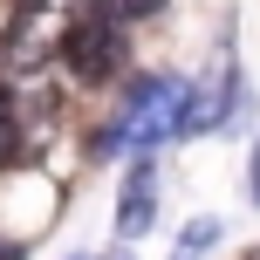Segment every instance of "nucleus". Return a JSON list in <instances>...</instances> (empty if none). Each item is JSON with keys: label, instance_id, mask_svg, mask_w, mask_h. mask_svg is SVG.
<instances>
[{"label": "nucleus", "instance_id": "nucleus-5", "mask_svg": "<svg viewBox=\"0 0 260 260\" xmlns=\"http://www.w3.org/2000/svg\"><path fill=\"white\" fill-rule=\"evenodd\" d=\"M226 110H233V96H226V82H219V89L206 82V89H192V96H185V130H212V123L226 117Z\"/></svg>", "mask_w": 260, "mask_h": 260}, {"label": "nucleus", "instance_id": "nucleus-7", "mask_svg": "<svg viewBox=\"0 0 260 260\" xmlns=\"http://www.w3.org/2000/svg\"><path fill=\"white\" fill-rule=\"evenodd\" d=\"M253 199H260V144H253Z\"/></svg>", "mask_w": 260, "mask_h": 260}, {"label": "nucleus", "instance_id": "nucleus-1", "mask_svg": "<svg viewBox=\"0 0 260 260\" xmlns=\"http://www.w3.org/2000/svg\"><path fill=\"white\" fill-rule=\"evenodd\" d=\"M185 82L178 76H151V82H137V89H130V103H123V117L103 130V137H96V151L103 157H123V151H151V144H165L171 130H185Z\"/></svg>", "mask_w": 260, "mask_h": 260}, {"label": "nucleus", "instance_id": "nucleus-3", "mask_svg": "<svg viewBox=\"0 0 260 260\" xmlns=\"http://www.w3.org/2000/svg\"><path fill=\"white\" fill-rule=\"evenodd\" d=\"M69 41V14L62 7H21V14H7V35H0V62L7 69H41L55 48Z\"/></svg>", "mask_w": 260, "mask_h": 260}, {"label": "nucleus", "instance_id": "nucleus-8", "mask_svg": "<svg viewBox=\"0 0 260 260\" xmlns=\"http://www.w3.org/2000/svg\"><path fill=\"white\" fill-rule=\"evenodd\" d=\"M0 260H21V253H14V247H0Z\"/></svg>", "mask_w": 260, "mask_h": 260}, {"label": "nucleus", "instance_id": "nucleus-4", "mask_svg": "<svg viewBox=\"0 0 260 260\" xmlns=\"http://www.w3.org/2000/svg\"><path fill=\"white\" fill-rule=\"evenodd\" d=\"M151 226V157L130 165V185H123V206H117V233H144Z\"/></svg>", "mask_w": 260, "mask_h": 260}, {"label": "nucleus", "instance_id": "nucleus-6", "mask_svg": "<svg viewBox=\"0 0 260 260\" xmlns=\"http://www.w3.org/2000/svg\"><path fill=\"white\" fill-rule=\"evenodd\" d=\"M212 240H219V219H192V226L178 233V247H185V253H199V247H212Z\"/></svg>", "mask_w": 260, "mask_h": 260}, {"label": "nucleus", "instance_id": "nucleus-2", "mask_svg": "<svg viewBox=\"0 0 260 260\" xmlns=\"http://www.w3.org/2000/svg\"><path fill=\"white\" fill-rule=\"evenodd\" d=\"M62 62L76 82H110L123 69V27L110 14H76L69 21V41H62Z\"/></svg>", "mask_w": 260, "mask_h": 260}]
</instances>
